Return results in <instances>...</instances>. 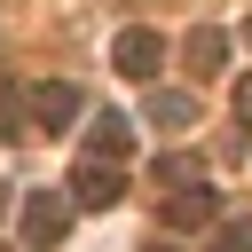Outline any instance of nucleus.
I'll use <instances>...</instances> for the list:
<instances>
[{"mask_svg":"<svg viewBox=\"0 0 252 252\" xmlns=\"http://www.w3.org/2000/svg\"><path fill=\"white\" fill-rule=\"evenodd\" d=\"M197 173H205V165H197L189 150H173V158H158V181H173V189H181V181H197Z\"/></svg>","mask_w":252,"mask_h":252,"instance_id":"9","label":"nucleus"},{"mask_svg":"<svg viewBox=\"0 0 252 252\" xmlns=\"http://www.w3.org/2000/svg\"><path fill=\"white\" fill-rule=\"evenodd\" d=\"M110 63H118L126 79H158V63H165V39H158L150 24H134V32H118V47H110Z\"/></svg>","mask_w":252,"mask_h":252,"instance_id":"4","label":"nucleus"},{"mask_svg":"<svg viewBox=\"0 0 252 252\" xmlns=\"http://www.w3.org/2000/svg\"><path fill=\"white\" fill-rule=\"evenodd\" d=\"M213 252H252V220H220L213 228Z\"/></svg>","mask_w":252,"mask_h":252,"instance_id":"10","label":"nucleus"},{"mask_svg":"<svg viewBox=\"0 0 252 252\" xmlns=\"http://www.w3.org/2000/svg\"><path fill=\"white\" fill-rule=\"evenodd\" d=\"M24 110H32V126H55V134H63V126L87 110V94H79L71 79H39V87H24Z\"/></svg>","mask_w":252,"mask_h":252,"instance_id":"2","label":"nucleus"},{"mask_svg":"<svg viewBox=\"0 0 252 252\" xmlns=\"http://www.w3.org/2000/svg\"><path fill=\"white\" fill-rule=\"evenodd\" d=\"M71 213H79V205H71L63 189H32V197H24V244H32V252H55V244L71 236Z\"/></svg>","mask_w":252,"mask_h":252,"instance_id":"1","label":"nucleus"},{"mask_svg":"<svg viewBox=\"0 0 252 252\" xmlns=\"http://www.w3.org/2000/svg\"><path fill=\"white\" fill-rule=\"evenodd\" d=\"M87 158H110V165L134 158V118H126V110H102L94 134H87Z\"/></svg>","mask_w":252,"mask_h":252,"instance_id":"6","label":"nucleus"},{"mask_svg":"<svg viewBox=\"0 0 252 252\" xmlns=\"http://www.w3.org/2000/svg\"><path fill=\"white\" fill-rule=\"evenodd\" d=\"M150 252H181V244H173V236H158V244H150Z\"/></svg>","mask_w":252,"mask_h":252,"instance_id":"12","label":"nucleus"},{"mask_svg":"<svg viewBox=\"0 0 252 252\" xmlns=\"http://www.w3.org/2000/svg\"><path fill=\"white\" fill-rule=\"evenodd\" d=\"M213 220H220V197H213L205 181H189V189L165 197V228H213Z\"/></svg>","mask_w":252,"mask_h":252,"instance_id":"5","label":"nucleus"},{"mask_svg":"<svg viewBox=\"0 0 252 252\" xmlns=\"http://www.w3.org/2000/svg\"><path fill=\"white\" fill-rule=\"evenodd\" d=\"M244 39H252V24H244Z\"/></svg>","mask_w":252,"mask_h":252,"instance_id":"13","label":"nucleus"},{"mask_svg":"<svg viewBox=\"0 0 252 252\" xmlns=\"http://www.w3.org/2000/svg\"><path fill=\"white\" fill-rule=\"evenodd\" d=\"M142 118H150V126H197V102H189V94H181V87H158V94H150V110H142Z\"/></svg>","mask_w":252,"mask_h":252,"instance_id":"7","label":"nucleus"},{"mask_svg":"<svg viewBox=\"0 0 252 252\" xmlns=\"http://www.w3.org/2000/svg\"><path fill=\"white\" fill-rule=\"evenodd\" d=\"M236 118H252V79H236Z\"/></svg>","mask_w":252,"mask_h":252,"instance_id":"11","label":"nucleus"},{"mask_svg":"<svg viewBox=\"0 0 252 252\" xmlns=\"http://www.w3.org/2000/svg\"><path fill=\"white\" fill-rule=\"evenodd\" d=\"M118 189H126V173H118L110 158H79V173H71V205L102 213V205H118Z\"/></svg>","mask_w":252,"mask_h":252,"instance_id":"3","label":"nucleus"},{"mask_svg":"<svg viewBox=\"0 0 252 252\" xmlns=\"http://www.w3.org/2000/svg\"><path fill=\"white\" fill-rule=\"evenodd\" d=\"M220 55H228V39H220L213 24H197V32H189V71H220Z\"/></svg>","mask_w":252,"mask_h":252,"instance_id":"8","label":"nucleus"}]
</instances>
